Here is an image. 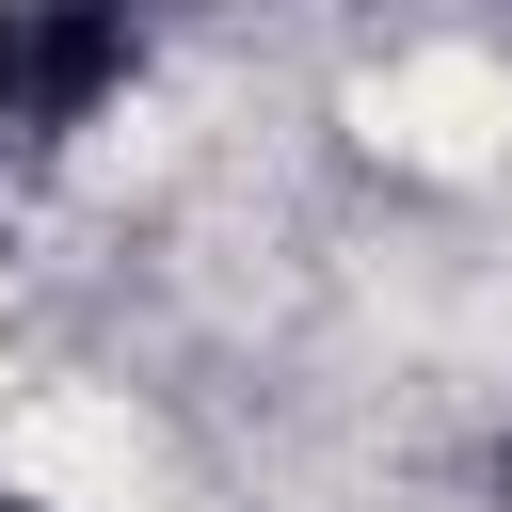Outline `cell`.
Returning <instances> with one entry per match:
<instances>
[{"mask_svg":"<svg viewBox=\"0 0 512 512\" xmlns=\"http://www.w3.org/2000/svg\"><path fill=\"white\" fill-rule=\"evenodd\" d=\"M32 112V0H0V128Z\"/></svg>","mask_w":512,"mask_h":512,"instance_id":"2","label":"cell"},{"mask_svg":"<svg viewBox=\"0 0 512 512\" xmlns=\"http://www.w3.org/2000/svg\"><path fill=\"white\" fill-rule=\"evenodd\" d=\"M0 512H16V496H0Z\"/></svg>","mask_w":512,"mask_h":512,"instance_id":"3","label":"cell"},{"mask_svg":"<svg viewBox=\"0 0 512 512\" xmlns=\"http://www.w3.org/2000/svg\"><path fill=\"white\" fill-rule=\"evenodd\" d=\"M128 64H144L128 0H32V112H16V128H96Z\"/></svg>","mask_w":512,"mask_h":512,"instance_id":"1","label":"cell"}]
</instances>
